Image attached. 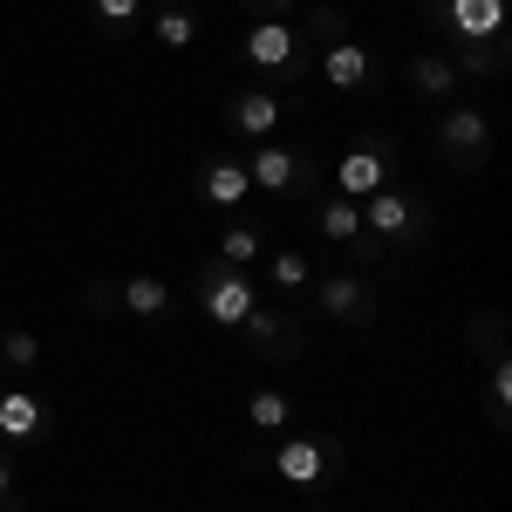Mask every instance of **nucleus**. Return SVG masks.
<instances>
[{
  "mask_svg": "<svg viewBox=\"0 0 512 512\" xmlns=\"http://www.w3.org/2000/svg\"><path fill=\"white\" fill-rule=\"evenodd\" d=\"M219 260H226V267H246V260H260V226H233V233L219 239Z\"/></svg>",
  "mask_w": 512,
  "mask_h": 512,
  "instance_id": "4be33fe9",
  "label": "nucleus"
},
{
  "mask_svg": "<svg viewBox=\"0 0 512 512\" xmlns=\"http://www.w3.org/2000/svg\"><path fill=\"white\" fill-rule=\"evenodd\" d=\"M89 7H96V21H103V28H130L144 0H89Z\"/></svg>",
  "mask_w": 512,
  "mask_h": 512,
  "instance_id": "a878e982",
  "label": "nucleus"
},
{
  "mask_svg": "<svg viewBox=\"0 0 512 512\" xmlns=\"http://www.w3.org/2000/svg\"><path fill=\"white\" fill-rule=\"evenodd\" d=\"M369 76H376V62H369L362 41H328V48H321V82H328V89H362Z\"/></svg>",
  "mask_w": 512,
  "mask_h": 512,
  "instance_id": "ddd939ff",
  "label": "nucleus"
},
{
  "mask_svg": "<svg viewBox=\"0 0 512 512\" xmlns=\"http://www.w3.org/2000/svg\"><path fill=\"white\" fill-rule=\"evenodd\" d=\"M280 117H287V103H280L274 89H246V96L226 103V130H233V137H253V144H267L280 130Z\"/></svg>",
  "mask_w": 512,
  "mask_h": 512,
  "instance_id": "9d476101",
  "label": "nucleus"
},
{
  "mask_svg": "<svg viewBox=\"0 0 512 512\" xmlns=\"http://www.w3.org/2000/svg\"><path fill=\"white\" fill-rule=\"evenodd\" d=\"M274 472L287 485H301V492H321V485L342 478V444L335 437H287L274 451Z\"/></svg>",
  "mask_w": 512,
  "mask_h": 512,
  "instance_id": "f257e3e1",
  "label": "nucleus"
},
{
  "mask_svg": "<svg viewBox=\"0 0 512 512\" xmlns=\"http://www.w3.org/2000/svg\"><path fill=\"white\" fill-rule=\"evenodd\" d=\"M0 512H21V506H14V492H7V499H0Z\"/></svg>",
  "mask_w": 512,
  "mask_h": 512,
  "instance_id": "c756f323",
  "label": "nucleus"
},
{
  "mask_svg": "<svg viewBox=\"0 0 512 512\" xmlns=\"http://www.w3.org/2000/svg\"><path fill=\"white\" fill-rule=\"evenodd\" d=\"M246 178L260 185V192H274V198H287V192H315V158L308 151H287V144H253V158H246Z\"/></svg>",
  "mask_w": 512,
  "mask_h": 512,
  "instance_id": "7ed1b4c3",
  "label": "nucleus"
},
{
  "mask_svg": "<svg viewBox=\"0 0 512 512\" xmlns=\"http://www.w3.org/2000/svg\"><path fill=\"white\" fill-rule=\"evenodd\" d=\"M362 226H369L376 239H410V233H424V205L383 185V192L362 198Z\"/></svg>",
  "mask_w": 512,
  "mask_h": 512,
  "instance_id": "1a4fd4ad",
  "label": "nucleus"
},
{
  "mask_svg": "<svg viewBox=\"0 0 512 512\" xmlns=\"http://www.w3.org/2000/svg\"><path fill=\"white\" fill-rule=\"evenodd\" d=\"M512 0H431V28L444 41H492L506 35Z\"/></svg>",
  "mask_w": 512,
  "mask_h": 512,
  "instance_id": "f03ea898",
  "label": "nucleus"
},
{
  "mask_svg": "<svg viewBox=\"0 0 512 512\" xmlns=\"http://www.w3.org/2000/svg\"><path fill=\"white\" fill-rule=\"evenodd\" d=\"M390 171H396V144L376 130V137H362L355 151H342L335 185H342V198H355V205H362L369 192H383V185H390Z\"/></svg>",
  "mask_w": 512,
  "mask_h": 512,
  "instance_id": "39448f33",
  "label": "nucleus"
},
{
  "mask_svg": "<svg viewBox=\"0 0 512 512\" xmlns=\"http://www.w3.org/2000/svg\"><path fill=\"white\" fill-rule=\"evenodd\" d=\"M315 308L328 321H342V328H369V321H376V294H369L355 274H328L315 287Z\"/></svg>",
  "mask_w": 512,
  "mask_h": 512,
  "instance_id": "6e6552de",
  "label": "nucleus"
},
{
  "mask_svg": "<svg viewBox=\"0 0 512 512\" xmlns=\"http://www.w3.org/2000/svg\"><path fill=\"white\" fill-rule=\"evenodd\" d=\"M246 192H253V178H246L239 158H205L198 164V198H205V205H239Z\"/></svg>",
  "mask_w": 512,
  "mask_h": 512,
  "instance_id": "4468645a",
  "label": "nucleus"
},
{
  "mask_svg": "<svg viewBox=\"0 0 512 512\" xmlns=\"http://www.w3.org/2000/svg\"><path fill=\"white\" fill-rule=\"evenodd\" d=\"M253 280L239 274V267H226V260H212L205 274H198V315H212L219 328H239V321L253 315Z\"/></svg>",
  "mask_w": 512,
  "mask_h": 512,
  "instance_id": "20e7f679",
  "label": "nucleus"
},
{
  "mask_svg": "<svg viewBox=\"0 0 512 512\" xmlns=\"http://www.w3.org/2000/svg\"><path fill=\"white\" fill-rule=\"evenodd\" d=\"M117 294H123V315H144V321H164V315H171V287H164V280H151V274L123 280Z\"/></svg>",
  "mask_w": 512,
  "mask_h": 512,
  "instance_id": "dca6fc26",
  "label": "nucleus"
},
{
  "mask_svg": "<svg viewBox=\"0 0 512 512\" xmlns=\"http://www.w3.org/2000/svg\"><path fill=\"white\" fill-rule=\"evenodd\" d=\"M151 41H158V48H171V55H178V48H192V41H198V14H192V7H178V0H171V7H158Z\"/></svg>",
  "mask_w": 512,
  "mask_h": 512,
  "instance_id": "6ab92c4d",
  "label": "nucleus"
},
{
  "mask_svg": "<svg viewBox=\"0 0 512 512\" xmlns=\"http://www.w3.org/2000/svg\"><path fill=\"white\" fill-rule=\"evenodd\" d=\"M239 335H246V349H260L267 362H294L301 355V321L267 308V301H253V315L239 321Z\"/></svg>",
  "mask_w": 512,
  "mask_h": 512,
  "instance_id": "423d86ee",
  "label": "nucleus"
},
{
  "mask_svg": "<svg viewBox=\"0 0 512 512\" xmlns=\"http://www.w3.org/2000/svg\"><path fill=\"white\" fill-rule=\"evenodd\" d=\"M82 301H89V315H117V308H123L117 280H96V287H89V294H82Z\"/></svg>",
  "mask_w": 512,
  "mask_h": 512,
  "instance_id": "bb28decb",
  "label": "nucleus"
},
{
  "mask_svg": "<svg viewBox=\"0 0 512 512\" xmlns=\"http://www.w3.org/2000/svg\"><path fill=\"white\" fill-rule=\"evenodd\" d=\"M506 403H512V362L492 355V424H499V431H506Z\"/></svg>",
  "mask_w": 512,
  "mask_h": 512,
  "instance_id": "b1692460",
  "label": "nucleus"
},
{
  "mask_svg": "<svg viewBox=\"0 0 512 512\" xmlns=\"http://www.w3.org/2000/svg\"><path fill=\"white\" fill-rule=\"evenodd\" d=\"M287 417H294V403H287L280 390H253V396H246V424H253V437H260V431H280Z\"/></svg>",
  "mask_w": 512,
  "mask_h": 512,
  "instance_id": "aec40b11",
  "label": "nucleus"
},
{
  "mask_svg": "<svg viewBox=\"0 0 512 512\" xmlns=\"http://www.w3.org/2000/svg\"><path fill=\"white\" fill-rule=\"evenodd\" d=\"M403 76H410V89H417V96H451V89H458V69H451V55H410V69H403Z\"/></svg>",
  "mask_w": 512,
  "mask_h": 512,
  "instance_id": "2eb2a0df",
  "label": "nucleus"
},
{
  "mask_svg": "<svg viewBox=\"0 0 512 512\" xmlns=\"http://www.w3.org/2000/svg\"><path fill=\"white\" fill-rule=\"evenodd\" d=\"M451 69L458 76H506V41H458V55H451Z\"/></svg>",
  "mask_w": 512,
  "mask_h": 512,
  "instance_id": "a211bd4d",
  "label": "nucleus"
},
{
  "mask_svg": "<svg viewBox=\"0 0 512 512\" xmlns=\"http://www.w3.org/2000/svg\"><path fill=\"white\" fill-rule=\"evenodd\" d=\"M7 492H14V465L0 458V499H7Z\"/></svg>",
  "mask_w": 512,
  "mask_h": 512,
  "instance_id": "c85d7f7f",
  "label": "nucleus"
},
{
  "mask_svg": "<svg viewBox=\"0 0 512 512\" xmlns=\"http://www.w3.org/2000/svg\"><path fill=\"white\" fill-rule=\"evenodd\" d=\"M274 287L301 294V287H308V253H274Z\"/></svg>",
  "mask_w": 512,
  "mask_h": 512,
  "instance_id": "393cba45",
  "label": "nucleus"
},
{
  "mask_svg": "<svg viewBox=\"0 0 512 512\" xmlns=\"http://www.w3.org/2000/svg\"><path fill=\"white\" fill-rule=\"evenodd\" d=\"M315 512H328V506H315Z\"/></svg>",
  "mask_w": 512,
  "mask_h": 512,
  "instance_id": "7c9ffc66",
  "label": "nucleus"
},
{
  "mask_svg": "<svg viewBox=\"0 0 512 512\" xmlns=\"http://www.w3.org/2000/svg\"><path fill=\"white\" fill-rule=\"evenodd\" d=\"M315 226H321V239H335V246H349V239H362V205L355 198H321V212H315Z\"/></svg>",
  "mask_w": 512,
  "mask_h": 512,
  "instance_id": "f3484780",
  "label": "nucleus"
},
{
  "mask_svg": "<svg viewBox=\"0 0 512 512\" xmlns=\"http://www.w3.org/2000/svg\"><path fill=\"white\" fill-rule=\"evenodd\" d=\"M437 144H444V164L451 171H472L492 151V123L478 117V110H451V117L437 123Z\"/></svg>",
  "mask_w": 512,
  "mask_h": 512,
  "instance_id": "0eeeda50",
  "label": "nucleus"
},
{
  "mask_svg": "<svg viewBox=\"0 0 512 512\" xmlns=\"http://www.w3.org/2000/svg\"><path fill=\"white\" fill-rule=\"evenodd\" d=\"M308 41H321V48H328V41H349V21H342L335 7H308Z\"/></svg>",
  "mask_w": 512,
  "mask_h": 512,
  "instance_id": "5701e85b",
  "label": "nucleus"
},
{
  "mask_svg": "<svg viewBox=\"0 0 512 512\" xmlns=\"http://www.w3.org/2000/svg\"><path fill=\"white\" fill-rule=\"evenodd\" d=\"M0 362H7V369H35L41 362V335H28V328L0 335Z\"/></svg>",
  "mask_w": 512,
  "mask_h": 512,
  "instance_id": "412c9836",
  "label": "nucleus"
},
{
  "mask_svg": "<svg viewBox=\"0 0 512 512\" xmlns=\"http://www.w3.org/2000/svg\"><path fill=\"white\" fill-rule=\"evenodd\" d=\"M294 48H301V35H294L287 21H253L246 41H239V55H246L253 69H294Z\"/></svg>",
  "mask_w": 512,
  "mask_h": 512,
  "instance_id": "f8f14e48",
  "label": "nucleus"
},
{
  "mask_svg": "<svg viewBox=\"0 0 512 512\" xmlns=\"http://www.w3.org/2000/svg\"><path fill=\"white\" fill-rule=\"evenodd\" d=\"M253 21H274V14H287V7H301V0H239Z\"/></svg>",
  "mask_w": 512,
  "mask_h": 512,
  "instance_id": "cd10ccee",
  "label": "nucleus"
},
{
  "mask_svg": "<svg viewBox=\"0 0 512 512\" xmlns=\"http://www.w3.org/2000/svg\"><path fill=\"white\" fill-rule=\"evenodd\" d=\"M48 431H55V410H48L41 396H28V390L0 396V437H7V444H41Z\"/></svg>",
  "mask_w": 512,
  "mask_h": 512,
  "instance_id": "9b49d317",
  "label": "nucleus"
}]
</instances>
